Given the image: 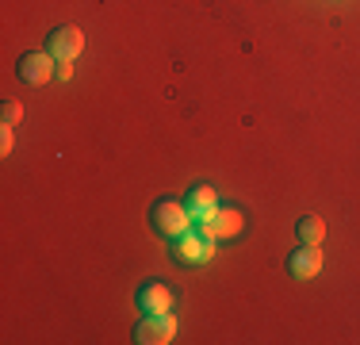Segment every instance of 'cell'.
<instances>
[{
	"instance_id": "cell-1",
	"label": "cell",
	"mask_w": 360,
	"mask_h": 345,
	"mask_svg": "<svg viewBox=\"0 0 360 345\" xmlns=\"http://www.w3.org/2000/svg\"><path fill=\"white\" fill-rule=\"evenodd\" d=\"M150 219H153V230L165 234V238H180L184 230H192V222H195L184 200H161L158 207H153Z\"/></svg>"
},
{
	"instance_id": "cell-2",
	"label": "cell",
	"mask_w": 360,
	"mask_h": 345,
	"mask_svg": "<svg viewBox=\"0 0 360 345\" xmlns=\"http://www.w3.org/2000/svg\"><path fill=\"white\" fill-rule=\"evenodd\" d=\"M173 334H176V322H173V315H142V322L134 326V341H142V345H165V341H173Z\"/></svg>"
},
{
	"instance_id": "cell-3",
	"label": "cell",
	"mask_w": 360,
	"mask_h": 345,
	"mask_svg": "<svg viewBox=\"0 0 360 345\" xmlns=\"http://www.w3.org/2000/svg\"><path fill=\"white\" fill-rule=\"evenodd\" d=\"M173 253L180 261H211V253H215V246H211V234H203V230H184L180 238H173Z\"/></svg>"
},
{
	"instance_id": "cell-4",
	"label": "cell",
	"mask_w": 360,
	"mask_h": 345,
	"mask_svg": "<svg viewBox=\"0 0 360 345\" xmlns=\"http://www.w3.org/2000/svg\"><path fill=\"white\" fill-rule=\"evenodd\" d=\"M84 50V34L77 27H54L46 39V54H54L58 62H73L77 54Z\"/></svg>"
},
{
	"instance_id": "cell-5",
	"label": "cell",
	"mask_w": 360,
	"mask_h": 345,
	"mask_svg": "<svg viewBox=\"0 0 360 345\" xmlns=\"http://www.w3.org/2000/svg\"><path fill=\"white\" fill-rule=\"evenodd\" d=\"M15 73L27 84H46L50 73H54V54H23L20 65H15Z\"/></svg>"
},
{
	"instance_id": "cell-6",
	"label": "cell",
	"mask_w": 360,
	"mask_h": 345,
	"mask_svg": "<svg viewBox=\"0 0 360 345\" xmlns=\"http://www.w3.org/2000/svg\"><path fill=\"white\" fill-rule=\"evenodd\" d=\"M322 269V249L319 246H299L295 253L288 257V272L299 276V280H311Z\"/></svg>"
},
{
	"instance_id": "cell-7",
	"label": "cell",
	"mask_w": 360,
	"mask_h": 345,
	"mask_svg": "<svg viewBox=\"0 0 360 345\" xmlns=\"http://www.w3.org/2000/svg\"><path fill=\"white\" fill-rule=\"evenodd\" d=\"M200 230H203V234H211V238H230V234H238V230H242V215L215 207V211L200 222Z\"/></svg>"
},
{
	"instance_id": "cell-8",
	"label": "cell",
	"mask_w": 360,
	"mask_h": 345,
	"mask_svg": "<svg viewBox=\"0 0 360 345\" xmlns=\"http://www.w3.org/2000/svg\"><path fill=\"white\" fill-rule=\"evenodd\" d=\"M139 307H142V315H165V310L173 307V291H169L165 284H142Z\"/></svg>"
},
{
	"instance_id": "cell-9",
	"label": "cell",
	"mask_w": 360,
	"mask_h": 345,
	"mask_svg": "<svg viewBox=\"0 0 360 345\" xmlns=\"http://www.w3.org/2000/svg\"><path fill=\"white\" fill-rule=\"evenodd\" d=\"M184 203H188V211H192V219L203 222V219H207V215L219 207V196H215V188H211V184H195L192 192H188Z\"/></svg>"
},
{
	"instance_id": "cell-10",
	"label": "cell",
	"mask_w": 360,
	"mask_h": 345,
	"mask_svg": "<svg viewBox=\"0 0 360 345\" xmlns=\"http://www.w3.org/2000/svg\"><path fill=\"white\" fill-rule=\"evenodd\" d=\"M295 238H299V246H322V238H326V222L319 219V215H307V219H299Z\"/></svg>"
},
{
	"instance_id": "cell-11",
	"label": "cell",
	"mask_w": 360,
	"mask_h": 345,
	"mask_svg": "<svg viewBox=\"0 0 360 345\" xmlns=\"http://www.w3.org/2000/svg\"><path fill=\"white\" fill-rule=\"evenodd\" d=\"M0 119H4V127H15L23 119V108L20 104H4V111H0Z\"/></svg>"
},
{
	"instance_id": "cell-12",
	"label": "cell",
	"mask_w": 360,
	"mask_h": 345,
	"mask_svg": "<svg viewBox=\"0 0 360 345\" xmlns=\"http://www.w3.org/2000/svg\"><path fill=\"white\" fill-rule=\"evenodd\" d=\"M54 73H58V81H70V77H73V65H70V62H58Z\"/></svg>"
},
{
	"instance_id": "cell-13",
	"label": "cell",
	"mask_w": 360,
	"mask_h": 345,
	"mask_svg": "<svg viewBox=\"0 0 360 345\" xmlns=\"http://www.w3.org/2000/svg\"><path fill=\"white\" fill-rule=\"evenodd\" d=\"M0 150L12 153V127H4V134H0Z\"/></svg>"
}]
</instances>
